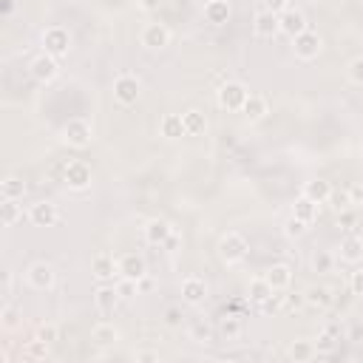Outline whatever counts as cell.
<instances>
[{"instance_id": "6da1fadb", "label": "cell", "mask_w": 363, "mask_h": 363, "mask_svg": "<svg viewBox=\"0 0 363 363\" xmlns=\"http://www.w3.org/2000/svg\"><path fill=\"white\" fill-rule=\"evenodd\" d=\"M247 96H250L247 85L238 82V79H227V82H221L218 91H216L218 108H221V111H230V113H233V111H241L244 102H247Z\"/></svg>"}, {"instance_id": "7a4b0ae2", "label": "cell", "mask_w": 363, "mask_h": 363, "mask_svg": "<svg viewBox=\"0 0 363 363\" xmlns=\"http://www.w3.org/2000/svg\"><path fill=\"white\" fill-rule=\"evenodd\" d=\"M218 258L224 261V264H238V261H244L247 258V252H250V244H247V238L241 235V233H235V230H230V233H224L221 238H218Z\"/></svg>"}, {"instance_id": "3957f363", "label": "cell", "mask_w": 363, "mask_h": 363, "mask_svg": "<svg viewBox=\"0 0 363 363\" xmlns=\"http://www.w3.org/2000/svg\"><path fill=\"white\" fill-rule=\"evenodd\" d=\"M62 139H65L71 147H88L91 139H94V128H91L88 119L74 116V119H68V122L62 125Z\"/></svg>"}, {"instance_id": "277c9868", "label": "cell", "mask_w": 363, "mask_h": 363, "mask_svg": "<svg viewBox=\"0 0 363 363\" xmlns=\"http://www.w3.org/2000/svg\"><path fill=\"white\" fill-rule=\"evenodd\" d=\"M68 48H71V34H68V28H62V26H48L45 31H43V51L45 54H51V57H65L68 54Z\"/></svg>"}, {"instance_id": "5b68a950", "label": "cell", "mask_w": 363, "mask_h": 363, "mask_svg": "<svg viewBox=\"0 0 363 363\" xmlns=\"http://www.w3.org/2000/svg\"><path fill=\"white\" fill-rule=\"evenodd\" d=\"M91 179H94V173H91V164H85V162H68L65 167H62V184L68 187V190H88L91 187Z\"/></svg>"}, {"instance_id": "8992f818", "label": "cell", "mask_w": 363, "mask_h": 363, "mask_svg": "<svg viewBox=\"0 0 363 363\" xmlns=\"http://www.w3.org/2000/svg\"><path fill=\"white\" fill-rule=\"evenodd\" d=\"M139 94H142L139 77H133V74H119V77L113 79V99H116L119 105H133V102L139 99Z\"/></svg>"}, {"instance_id": "52a82bcc", "label": "cell", "mask_w": 363, "mask_h": 363, "mask_svg": "<svg viewBox=\"0 0 363 363\" xmlns=\"http://www.w3.org/2000/svg\"><path fill=\"white\" fill-rule=\"evenodd\" d=\"M320 48H323V40H320V34L312 31V28H306V31L298 34V37H292V51H295L298 60H315V57L320 54Z\"/></svg>"}, {"instance_id": "ba28073f", "label": "cell", "mask_w": 363, "mask_h": 363, "mask_svg": "<svg viewBox=\"0 0 363 363\" xmlns=\"http://www.w3.org/2000/svg\"><path fill=\"white\" fill-rule=\"evenodd\" d=\"M28 74L37 79V82H54L57 79V74H60V62H57V57H51V54H37L31 62H28Z\"/></svg>"}, {"instance_id": "9c48e42d", "label": "cell", "mask_w": 363, "mask_h": 363, "mask_svg": "<svg viewBox=\"0 0 363 363\" xmlns=\"http://www.w3.org/2000/svg\"><path fill=\"white\" fill-rule=\"evenodd\" d=\"M91 272H94V278H96L99 284H113V278H119V264H116L113 255L96 252V255L91 258Z\"/></svg>"}, {"instance_id": "30bf717a", "label": "cell", "mask_w": 363, "mask_h": 363, "mask_svg": "<svg viewBox=\"0 0 363 363\" xmlns=\"http://www.w3.org/2000/svg\"><path fill=\"white\" fill-rule=\"evenodd\" d=\"M26 281H28L34 289H51L54 281H57V269H54L51 264H45V261H37V264H31V267L26 269Z\"/></svg>"}, {"instance_id": "8fae6325", "label": "cell", "mask_w": 363, "mask_h": 363, "mask_svg": "<svg viewBox=\"0 0 363 363\" xmlns=\"http://www.w3.org/2000/svg\"><path fill=\"white\" fill-rule=\"evenodd\" d=\"M252 31H255V37H261V40H272L275 34H281L278 14H272V11H267V9H258L255 17H252Z\"/></svg>"}, {"instance_id": "7c38bea8", "label": "cell", "mask_w": 363, "mask_h": 363, "mask_svg": "<svg viewBox=\"0 0 363 363\" xmlns=\"http://www.w3.org/2000/svg\"><path fill=\"white\" fill-rule=\"evenodd\" d=\"M278 23H281V34H286L289 40L298 37V34H303V31L309 28L306 14L298 11V9H286V11H281V14H278Z\"/></svg>"}, {"instance_id": "4fadbf2b", "label": "cell", "mask_w": 363, "mask_h": 363, "mask_svg": "<svg viewBox=\"0 0 363 363\" xmlns=\"http://www.w3.org/2000/svg\"><path fill=\"white\" fill-rule=\"evenodd\" d=\"M142 45L145 48H150V51H159V48H164L167 43H170V28L164 26V23H147L145 28H142Z\"/></svg>"}, {"instance_id": "5bb4252c", "label": "cell", "mask_w": 363, "mask_h": 363, "mask_svg": "<svg viewBox=\"0 0 363 363\" xmlns=\"http://www.w3.org/2000/svg\"><path fill=\"white\" fill-rule=\"evenodd\" d=\"M173 224L170 221H164V218H150L147 224H145V241L150 244V247H164L167 244V238L173 235Z\"/></svg>"}, {"instance_id": "9a60e30c", "label": "cell", "mask_w": 363, "mask_h": 363, "mask_svg": "<svg viewBox=\"0 0 363 363\" xmlns=\"http://www.w3.org/2000/svg\"><path fill=\"white\" fill-rule=\"evenodd\" d=\"M116 264H119V275H122V278L139 281V278L147 275V264H145V258H142L139 252H125V255L116 258Z\"/></svg>"}, {"instance_id": "2e32d148", "label": "cell", "mask_w": 363, "mask_h": 363, "mask_svg": "<svg viewBox=\"0 0 363 363\" xmlns=\"http://www.w3.org/2000/svg\"><path fill=\"white\" fill-rule=\"evenodd\" d=\"M182 298H184V303H190V306H201V303L207 301V284H204V278L187 275V278L182 281Z\"/></svg>"}, {"instance_id": "e0dca14e", "label": "cell", "mask_w": 363, "mask_h": 363, "mask_svg": "<svg viewBox=\"0 0 363 363\" xmlns=\"http://www.w3.org/2000/svg\"><path fill=\"white\" fill-rule=\"evenodd\" d=\"M28 218H31L34 227H54L60 221V210L51 201H37V204H31Z\"/></svg>"}, {"instance_id": "ac0fdd59", "label": "cell", "mask_w": 363, "mask_h": 363, "mask_svg": "<svg viewBox=\"0 0 363 363\" xmlns=\"http://www.w3.org/2000/svg\"><path fill=\"white\" fill-rule=\"evenodd\" d=\"M119 292H116V284H99V289H96V295H94V303H96V309L102 312V315H113L116 312V306H119Z\"/></svg>"}, {"instance_id": "d6986e66", "label": "cell", "mask_w": 363, "mask_h": 363, "mask_svg": "<svg viewBox=\"0 0 363 363\" xmlns=\"http://www.w3.org/2000/svg\"><path fill=\"white\" fill-rule=\"evenodd\" d=\"M303 301H306V306H312V309L323 312V309H329V306L335 303V295H332V289H329V286L315 284V286H309V289L303 292Z\"/></svg>"}, {"instance_id": "ffe728a7", "label": "cell", "mask_w": 363, "mask_h": 363, "mask_svg": "<svg viewBox=\"0 0 363 363\" xmlns=\"http://www.w3.org/2000/svg\"><path fill=\"white\" fill-rule=\"evenodd\" d=\"M264 278L269 281V286H272L275 292H284V289H289V284H292V267H289V264H272V267L264 272Z\"/></svg>"}, {"instance_id": "44dd1931", "label": "cell", "mask_w": 363, "mask_h": 363, "mask_svg": "<svg viewBox=\"0 0 363 363\" xmlns=\"http://www.w3.org/2000/svg\"><path fill=\"white\" fill-rule=\"evenodd\" d=\"M230 14H233V9L227 0H207L204 3V20L210 26H224L230 20Z\"/></svg>"}, {"instance_id": "7402d4cb", "label": "cell", "mask_w": 363, "mask_h": 363, "mask_svg": "<svg viewBox=\"0 0 363 363\" xmlns=\"http://www.w3.org/2000/svg\"><path fill=\"white\" fill-rule=\"evenodd\" d=\"M340 261H346V264L363 261V238L360 235H354V233L343 235V241H340Z\"/></svg>"}, {"instance_id": "603a6c76", "label": "cell", "mask_w": 363, "mask_h": 363, "mask_svg": "<svg viewBox=\"0 0 363 363\" xmlns=\"http://www.w3.org/2000/svg\"><path fill=\"white\" fill-rule=\"evenodd\" d=\"M332 182H326V179H312V182H306L303 184V196L306 199H312L315 204H326L329 199H332Z\"/></svg>"}, {"instance_id": "cb8c5ba5", "label": "cell", "mask_w": 363, "mask_h": 363, "mask_svg": "<svg viewBox=\"0 0 363 363\" xmlns=\"http://www.w3.org/2000/svg\"><path fill=\"white\" fill-rule=\"evenodd\" d=\"M241 113H244L250 122H261V119L269 113V102H267L261 94H250L247 102H244V108H241Z\"/></svg>"}, {"instance_id": "d4e9b609", "label": "cell", "mask_w": 363, "mask_h": 363, "mask_svg": "<svg viewBox=\"0 0 363 363\" xmlns=\"http://www.w3.org/2000/svg\"><path fill=\"white\" fill-rule=\"evenodd\" d=\"M275 295V289L269 286V281L264 278V275H258V278H252L250 281V286H247V298L255 303V306H261V303H267L269 298Z\"/></svg>"}, {"instance_id": "484cf974", "label": "cell", "mask_w": 363, "mask_h": 363, "mask_svg": "<svg viewBox=\"0 0 363 363\" xmlns=\"http://www.w3.org/2000/svg\"><path fill=\"white\" fill-rule=\"evenodd\" d=\"M91 340H94L96 346H116V343H119V329H116L111 320H102V323H96V326L91 329Z\"/></svg>"}, {"instance_id": "4316f807", "label": "cell", "mask_w": 363, "mask_h": 363, "mask_svg": "<svg viewBox=\"0 0 363 363\" xmlns=\"http://www.w3.org/2000/svg\"><path fill=\"white\" fill-rule=\"evenodd\" d=\"M159 130H162L164 139H182V136H187L182 113H164L162 122H159Z\"/></svg>"}, {"instance_id": "83f0119b", "label": "cell", "mask_w": 363, "mask_h": 363, "mask_svg": "<svg viewBox=\"0 0 363 363\" xmlns=\"http://www.w3.org/2000/svg\"><path fill=\"white\" fill-rule=\"evenodd\" d=\"M292 216L301 218V221H306V224H312V221L318 218V204L301 193V196L292 201Z\"/></svg>"}, {"instance_id": "f1b7e54d", "label": "cell", "mask_w": 363, "mask_h": 363, "mask_svg": "<svg viewBox=\"0 0 363 363\" xmlns=\"http://www.w3.org/2000/svg\"><path fill=\"white\" fill-rule=\"evenodd\" d=\"M182 119H184V130H187V136H201V133L207 130V116H204L201 111H196V108L184 111Z\"/></svg>"}, {"instance_id": "f546056e", "label": "cell", "mask_w": 363, "mask_h": 363, "mask_svg": "<svg viewBox=\"0 0 363 363\" xmlns=\"http://www.w3.org/2000/svg\"><path fill=\"white\" fill-rule=\"evenodd\" d=\"M286 354L295 363H306V360H312L318 354V349H315V340H292L289 349H286Z\"/></svg>"}, {"instance_id": "4dcf8cb0", "label": "cell", "mask_w": 363, "mask_h": 363, "mask_svg": "<svg viewBox=\"0 0 363 363\" xmlns=\"http://www.w3.org/2000/svg\"><path fill=\"white\" fill-rule=\"evenodd\" d=\"M20 218H23V204L17 199H3V204H0V221H3V227H14Z\"/></svg>"}, {"instance_id": "1f68e13d", "label": "cell", "mask_w": 363, "mask_h": 363, "mask_svg": "<svg viewBox=\"0 0 363 363\" xmlns=\"http://www.w3.org/2000/svg\"><path fill=\"white\" fill-rule=\"evenodd\" d=\"M218 332H221L224 340H238L241 332H244V320H241L238 315H224V318L218 320Z\"/></svg>"}, {"instance_id": "d6a6232c", "label": "cell", "mask_w": 363, "mask_h": 363, "mask_svg": "<svg viewBox=\"0 0 363 363\" xmlns=\"http://www.w3.org/2000/svg\"><path fill=\"white\" fill-rule=\"evenodd\" d=\"M0 196L3 199H23L26 196V182L20 179V176H6L3 182H0Z\"/></svg>"}, {"instance_id": "836d02e7", "label": "cell", "mask_w": 363, "mask_h": 363, "mask_svg": "<svg viewBox=\"0 0 363 363\" xmlns=\"http://www.w3.org/2000/svg\"><path fill=\"white\" fill-rule=\"evenodd\" d=\"M312 272H320V275H326V272H332V267H335V255L332 252H326V250H318L315 255H312Z\"/></svg>"}, {"instance_id": "e575fe53", "label": "cell", "mask_w": 363, "mask_h": 363, "mask_svg": "<svg viewBox=\"0 0 363 363\" xmlns=\"http://www.w3.org/2000/svg\"><path fill=\"white\" fill-rule=\"evenodd\" d=\"M190 340L193 343H210L213 340V326L207 320H193L190 323Z\"/></svg>"}, {"instance_id": "d590c367", "label": "cell", "mask_w": 363, "mask_h": 363, "mask_svg": "<svg viewBox=\"0 0 363 363\" xmlns=\"http://www.w3.org/2000/svg\"><path fill=\"white\" fill-rule=\"evenodd\" d=\"M337 340H340V335H335V332L323 329V332L318 335V340H315V349H318V354H332V352L337 349Z\"/></svg>"}, {"instance_id": "8d00e7d4", "label": "cell", "mask_w": 363, "mask_h": 363, "mask_svg": "<svg viewBox=\"0 0 363 363\" xmlns=\"http://www.w3.org/2000/svg\"><path fill=\"white\" fill-rule=\"evenodd\" d=\"M113 284H116V292H119L122 301H133L139 295V281H133V278H122L119 275Z\"/></svg>"}, {"instance_id": "74e56055", "label": "cell", "mask_w": 363, "mask_h": 363, "mask_svg": "<svg viewBox=\"0 0 363 363\" xmlns=\"http://www.w3.org/2000/svg\"><path fill=\"white\" fill-rule=\"evenodd\" d=\"M306 230H309V224H306V221H301V218H295V216H289V218H286V224H284V233H286L289 238H301Z\"/></svg>"}, {"instance_id": "f35d334b", "label": "cell", "mask_w": 363, "mask_h": 363, "mask_svg": "<svg viewBox=\"0 0 363 363\" xmlns=\"http://www.w3.org/2000/svg\"><path fill=\"white\" fill-rule=\"evenodd\" d=\"M34 337L51 346L54 340H60V329H57L54 323H43V326H37V332H34Z\"/></svg>"}, {"instance_id": "ab89813d", "label": "cell", "mask_w": 363, "mask_h": 363, "mask_svg": "<svg viewBox=\"0 0 363 363\" xmlns=\"http://www.w3.org/2000/svg\"><path fill=\"white\" fill-rule=\"evenodd\" d=\"M0 318H3V320H0V323H3V329H14V326L20 323V320H17L20 315H17V309H14L11 303H3V312H0Z\"/></svg>"}, {"instance_id": "60d3db41", "label": "cell", "mask_w": 363, "mask_h": 363, "mask_svg": "<svg viewBox=\"0 0 363 363\" xmlns=\"http://www.w3.org/2000/svg\"><path fill=\"white\" fill-rule=\"evenodd\" d=\"M349 79H352L354 85H363V57H354V60L349 62Z\"/></svg>"}, {"instance_id": "b9f144b4", "label": "cell", "mask_w": 363, "mask_h": 363, "mask_svg": "<svg viewBox=\"0 0 363 363\" xmlns=\"http://www.w3.org/2000/svg\"><path fill=\"white\" fill-rule=\"evenodd\" d=\"M349 289H352V295L363 298V269H354V272H352V278H349Z\"/></svg>"}, {"instance_id": "7bdbcfd3", "label": "cell", "mask_w": 363, "mask_h": 363, "mask_svg": "<svg viewBox=\"0 0 363 363\" xmlns=\"http://www.w3.org/2000/svg\"><path fill=\"white\" fill-rule=\"evenodd\" d=\"M258 3H261V9H267L272 14H281L289 9V0H258Z\"/></svg>"}, {"instance_id": "ee69618b", "label": "cell", "mask_w": 363, "mask_h": 363, "mask_svg": "<svg viewBox=\"0 0 363 363\" xmlns=\"http://www.w3.org/2000/svg\"><path fill=\"white\" fill-rule=\"evenodd\" d=\"M329 201H335V210H346V207H352V196H349V190H343V193H335L332 190V199Z\"/></svg>"}, {"instance_id": "f6af8a7d", "label": "cell", "mask_w": 363, "mask_h": 363, "mask_svg": "<svg viewBox=\"0 0 363 363\" xmlns=\"http://www.w3.org/2000/svg\"><path fill=\"white\" fill-rule=\"evenodd\" d=\"M354 221H357V216L346 207V210H340V218H337V227H346V230H352L354 227Z\"/></svg>"}, {"instance_id": "bcb514c9", "label": "cell", "mask_w": 363, "mask_h": 363, "mask_svg": "<svg viewBox=\"0 0 363 363\" xmlns=\"http://www.w3.org/2000/svg\"><path fill=\"white\" fill-rule=\"evenodd\" d=\"M11 292H14V275L11 272H3V303H9Z\"/></svg>"}, {"instance_id": "7dc6e473", "label": "cell", "mask_w": 363, "mask_h": 363, "mask_svg": "<svg viewBox=\"0 0 363 363\" xmlns=\"http://www.w3.org/2000/svg\"><path fill=\"white\" fill-rule=\"evenodd\" d=\"M182 318H184V315H182V309H179V306H170V309L164 312V323H167V326H179V323H182Z\"/></svg>"}, {"instance_id": "c3c4849f", "label": "cell", "mask_w": 363, "mask_h": 363, "mask_svg": "<svg viewBox=\"0 0 363 363\" xmlns=\"http://www.w3.org/2000/svg\"><path fill=\"white\" fill-rule=\"evenodd\" d=\"M133 357H136V363H156V360H159V352H153V349H139Z\"/></svg>"}, {"instance_id": "681fc988", "label": "cell", "mask_w": 363, "mask_h": 363, "mask_svg": "<svg viewBox=\"0 0 363 363\" xmlns=\"http://www.w3.org/2000/svg\"><path fill=\"white\" fill-rule=\"evenodd\" d=\"M258 309H261V312H275V309H281V295H272V298H269L267 303H261Z\"/></svg>"}, {"instance_id": "f907efd6", "label": "cell", "mask_w": 363, "mask_h": 363, "mask_svg": "<svg viewBox=\"0 0 363 363\" xmlns=\"http://www.w3.org/2000/svg\"><path fill=\"white\" fill-rule=\"evenodd\" d=\"M179 244H182V235H179V233L173 230V235L167 238V244H164L162 250H164V252H176V247H179Z\"/></svg>"}, {"instance_id": "816d5d0a", "label": "cell", "mask_w": 363, "mask_h": 363, "mask_svg": "<svg viewBox=\"0 0 363 363\" xmlns=\"http://www.w3.org/2000/svg\"><path fill=\"white\" fill-rule=\"evenodd\" d=\"M349 340H352V343H363V323H354V326L349 329Z\"/></svg>"}, {"instance_id": "f5cc1de1", "label": "cell", "mask_w": 363, "mask_h": 363, "mask_svg": "<svg viewBox=\"0 0 363 363\" xmlns=\"http://www.w3.org/2000/svg\"><path fill=\"white\" fill-rule=\"evenodd\" d=\"M162 3H164V0H136V6H139L142 11H156Z\"/></svg>"}, {"instance_id": "db71d44e", "label": "cell", "mask_w": 363, "mask_h": 363, "mask_svg": "<svg viewBox=\"0 0 363 363\" xmlns=\"http://www.w3.org/2000/svg\"><path fill=\"white\" fill-rule=\"evenodd\" d=\"M147 289H153V281L145 275V278H139V292H147Z\"/></svg>"}]
</instances>
